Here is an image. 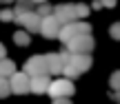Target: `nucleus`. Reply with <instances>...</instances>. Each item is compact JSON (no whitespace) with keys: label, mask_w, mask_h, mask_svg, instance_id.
<instances>
[{"label":"nucleus","mask_w":120,"mask_h":104,"mask_svg":"<svg viewBox=\"0 0 120 104\" xmlns=\"http://www.w3.org/2000/svg\"><path fill=\"white\" fill-rule=\"evenodd\" d=\"M36 13H38L40 18H45V16H49V13H53V7H51L49 2H40L38 9H36Z\"/></svg>","instance_id":"obj_17"},{"label":"nucleus","mask_w":120,"mask_h":104,"mask_svg":"<svg viewBox=\"0 0 120 104\" xmlns=\"http://www.w3.org/2000/svg\"><path fill=\"white\" fill-rule=\"evenodd\" d=\"M31 9V2L29 0H16V4H13V18L18 16V13H25Z\"/></svg>","instance_id":"obj_14"},{"label":"nucleus","mask_w":120,"mask_h":104,"mask_svg":"<svg viewBox=\"0 0 120 104\" xmlns=\"http://www.w3.org/2000/svg\"><path fill=\"white\" fill-rule=\"evenodd\" d=\"M47 93L51 97H71L76 93V87H73V80L69 78H58V80H51L47 87Z\"/></svg>","instance_id":"obj_2"},{"label":"nucleus","mask_w":120,"mask_h":104,"mask_svg":"<svg viewBox=\"0 0 120 104\" xmlns=\"http://www.w3.org/2000/svg\"><path fill=\"white\" fill-rule=\"evenodd\" d=\"M60 27H62V22H60L53 13H49V16L40 18V29H38V33L42 35V38H47V40H56Z\"/></svg>","instance_id":"obj_4"},{"label":"nucleus","mask_w":120,"mask_h":104,"mask_svg":"<svg viewBox=\"0 0 120 104\" xmlns=\"http://www.w3.org/2000/svg\"><path fill=\"white\" fill-rule=\"evenodd\" d=\"M109 33H111L113 40H120V22H113L111 29H109Z\"/></svg>","instance_id":"obj_21"},{"label":"nucleus","mask_w":120,"mask_h":104,"mask_svg":"<svg viewBox=\"0 0 120 104\" xmlns=\"http://www.w3.org/2000/svg\"><path fill=\"white\" fill-rule=\"evenodd\" d=\"M22 71H25L29 78H31V75H45V73H47V62H45V55H31L29 60L25 62V69H22ZM47 75H49V73H47Z\"/></svg>","instance_id":"obj_7"},{"label":"nucleus","mask_w":120,"mask_h":104,"mask_svg":"<svg viewBox=\"0 0 120 104\" xmlns=\"http://www.w3.org/2000/svg\"><path fill=\"white\" fill-rule=\"evenodd\" d=\"M64 64H67V62H64ZM69 64H71L73 69L82 75V73H87V71L91 69L94 60H91L89 53H71V55H69Z\"/></svg>","instance_id":"obj_8"},{"label":"nucleus","mask_w":120,"mask_h":104,"mask_svg":"<svg viewBox=\"0 0 120 104\" xmlns=\"http://www.w3.org/2000/svg\"><path fill=\"white\" fill-rule=\"evenodd\" d=\"M0 20H4V22H11V20H13V9H11V7H4V9H0Z\"/></svg>","instance_id":"obj_19"},{"label":"nucleus","mask_w":120,"mask_h":104,"mask_svg":"<svg viewBox=\"0 0 120 104\" xmlns=\"http://www.w3.org/2000/svg\"><path fill=\"white\" fill-rule=\"evenodd\" d=\"M76 16H78V20H87V16H89V7H87L85 2H76Z\"/></svg>","instance_id":"obj_16"},{"label":"nucleus","mask_w":120,"mask_h":104,"mask_svg":"<svg viewBox=\"0 0 120 104\" xmlns=\"http://www.w3.org/2000/svg\"><path fill=\"white\" fill-rule=\"evenodd\" d=\"M60 75H62V78H69V80H76L80 73H78V71H76V69H73V66L67 62V64H62V71H60Z\"/></svg>","instance_id":"obj_15"},{"label":"nucleus","mask_w":120,"mask_h":104,"mask_svg":"<svg viewBox=\"0 0 120 104\" xmlns=\"http://www.w3.org/2000/svg\"><path fill=\"white\" fill-rule=\"evenodd\" d=\"M49 75H31L29 78V93H36V95H42L47 93V87H49Z\"/></svg>","instance_id":"obj_10"},{"label":"nucleus","mask_w":120,"mask_h":104,"mask_svg":"<svg viewBox=\"0 0 120 104\" xmlns=\"http://www.w3.org/2000/svg\"><path fill=\"white\" fill-rule=\"evenodd\" d=\"M13 2H16V0H13Z\"/></svg>","instance_id":"obj_27"},{"label":"nucleus","mask_w":120,"mask_h":104,"mask_svg":"<svg viewBox=\"0 0 120 104\" xmlns=\"http://www.w3.org/2000/svg\"><path fill=\"white\" fill-rule=\"evenodd\" d=\"M31 4H40V2H47V0H29Z\"/></svg>","instance_id":"obj_25"},{"label":"nucleus","mask_w":120,"mask_h":104,"mask_svg":"<svg viewBox=\"0 0 120 104\" xmlns=\"http://www.w3.org/2000/svg\"><path fill=\"white\" fill-rule=\"evenodd\" d=\"M13 42L18 44V47H27V44L31 42V33L29 31H16V33H13Z\"/></svg>","instance_id":"obj_13"},{"label":"nucleus","mask_w":120,"mask_h":104,"mask_svg":"<svg viewBox=\"0 0 120 104\" xmlns=\"http://www.w3.org/2000/svg\"><path fill=\"white\" fill-rule=\"evenodd\" d=\"M9 91L16 95H25L29 93V75L25 71H13L9 75Z\"/></svg>","instance_id":"obj_6"},{"label":"nucleus","mask_w":120,"mask_h":104,"mask_svg":"<svg viewBox=\"0 0 120 104\" xmlns=\"http://www.w3.org/2000/svg\"><path fill=\"white\" fill-rule=\"evenodd\" d=\"M4 55H7V49H4V44L0 42V58H4Z\"/></svg>","instance_id":"obj_24"},{"label":"nucleus","mask_w":120,"mask_h":104,"mask_svg":"<svg viewBox=\"0 0 120 104\" xmlns=\"http://www.w3.org/2000/svg\"><path fill=\"white\" fill-rule=\"evenodd\" d=\"M0 2H4V4H11V2H13V0H0Z\"/></svg>","instance_id":"obj_26"},{"label":"nucleus","mask_w":120,"mask_h":104,"mask_svg":"<svg viewBox=\"0 0 120 104\" xmlns=\"http://www.w3.org/2000/svg\"><path fill=\"white\" fill-rule=\"evenodd\" d=\"M64 47L71 53H91L94 47H96V42H94V35L91 33H82V35H76V38L67 40Z\"/></svg>","instance_id":"obj_3"},{"label":"nucleus","mask_w":120,"mask_h":104,"mask_svg":"<svg viewBox=\"0 0 120 104\" xmlns=\"http://www.w3.org/2000/svg\"><path fill=\"white\" fill-rule=\"evenodd\" d=\"M45 62H47V73L49 75H60L62 64H64L60 53H49V55H45Z\"/></svg>","instance_id":"obj_11"},{"label":"nucleus","mask_w":120,"mask_h":104,"mask_svg":"<svg viewBox=\"0 0 120 104\" xmlns=\"http://www.w3.org/2000/svg\"><path fill=\"white\" fill-rule=\"evenodd\" d=\"M51 104H71V100H69V97H53Z\"/></svg>","instance_id":"obj_22"},{"label":"nucleus","mask_w":120,"mask_h":104,"mask_svg":"<svg viewBox=\"0 0 120 104\" xmlns=\"http://www.w3.org/2000/svg\"><path fill=\"white\" fill-rule=\"evenodd\" d=\"M13 71H16V64L11 60H7V58H0V75L2 78H9Z\"/></svg>","instance_id":"obj_12"},{"label":"nucleus","mask_w":120,"mask_h":104,"mask_svg":"<svg viewBox=\"0 0 120 104\" xmlns=\"http://www.w3.org/2000/svg\"><path fill=\"white\" fill-rule=\"evenodd\" d=\"M82 33H91V24L87 20H71V22H64V24L60 27L56 40H60V42L64 44L67 40L76 38V35H82Z\"/></svg>","instance_id":"obj_1"},{"label":"nucleus","mask_w":120,"mask_h":104,"mask_svg":"<svg viewBox=\"0 0 120 104\" xmlns=\"http://www.w3.org/2000/svg\"><path fill=\"white\" fill-rule=\"evenodd\" d=\"M109 84H111L113 91H118V89H120V71H113V73H111V80H109Z\"/></svg>","instance_id":"obj_20"},{"label":"nucleus","mask_w":120,"mask_h":104,"mask_svg":"<svg viewBox=\"0 0 120 104\" xmlns=\"http://www.w3.org/2000/svg\"><path fill=\"white\" fill-rule=\"evenodd\" d=\"M13 22H18V24L25 31H29V33H38V29H40V16L34 9H29V11H25V13H18V16L13 18Z\"/></svg>","instance_id":"obj_5"},{"label":"nucleus","mask_w":120,"mask_h":104,"mask_svg":"<svg viewBox=\"0 0 120 104\" xmlns=\"http://www.w3.org/2000/svg\"><path fill=\"white\" fill-rule=\"evenodd\" d=\"M9 78H2V75H0V100H4V97L9 95Z\"/></svg>","instance_id":"obj_18"},{"label":"nucleus","mask_w":120,"mask_h":104,"mask_svg":"<svg viewBox=\"0 0 120 104\" xmlns=\"http://www.w3.org/2000/svg\"><path fill=\"white\" fill-rule=\"evenodd\" d=\"M53 16H56L62 24H64V22H71V20H78V16H76V4H73V2L56 4V7H53Z\"/></svg>","instance_id":"obj_9"},{"label":"nucleus","mask_w":120,"mask_h":104,"mask_svg":"<svg viewBox=\"0 0 120 104\" xmlns=\"http://www.w3.org/2000/svg\"><path fill=\"white\" fill-rule=\"evenodd\" d=\"M100 4L107 7V9H113V7H116V0H100Z\"/></svg>","instance_id":"obj_23"}]
</instances>
